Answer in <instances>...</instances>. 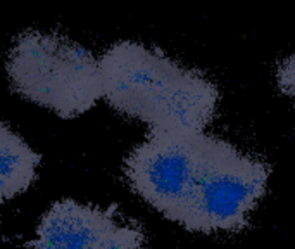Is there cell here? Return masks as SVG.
Masks as SVG:
<instances>
[{"instance_id":"cell-1","label":"cell","mask_w":295,"mask_h":249,"mask_svg":"<svg viewBox=\"0 0 295 249\" xmlns=\"http://www.w3.org/2000/svg\"><path fill=\"white\" fill-rule=\"evenodd\" d=\"M104 99L150 130L204 132L218 107V87L138 42H117L98 61Z\"/></svg>"},{"instance_id":"cell-2","label":"cell","mask_w":295,"mask_h":249,"mask_svg":"<svg viewBox=\"0 0 295 249\" xmlns=\"http://www.w3.org/2000/svg\"><path fill=\"white\" fill-rule=\"evenodd\" d=\"M7 75L19 96L73 120L104 97L98 61L78 42L59 33L24 31L7 57Z\"/></svg>"},{"instance_id":"cell-3","label":"cell","mask_w":295,"mask_h":249,"mask_svg":"<svg viewBox=\"0 0 295 249\" xmlns=\"http://www.w3.org/2000/svg\"><path fill=\"white\" fill-rule=\"evenodd\" d=\"M270 166L219 137H205L182 227L197 234L238 232L266 194Z\"/></svg>"},{"instance_id":"cell-4","label":"cell","mask_w":295,"mask_h":249,"mask_svg":"<svg viewBox=\"0 0 295 249\" xmlns=\"http://www.w3.org/2000/svg\"><path fill=\"white\" fill-rule=\"evenodd\" d=\"M204 132L150 130L128 154L124 175L150 208L182 225L205 144Z\"/></svg>"},{"instance_id":"cell-5","label":"cell","mask_w":295,"mask_h":249,"mask_svg":"<svg viewBox=\"0 0 295 249\" xmlns=\"http://www.w3.org/2000/svg\"><path fill=\"white\" fill-rule=\"evenodd\" d=\"M145 235L123 224L114 208L81 204L73 199L54 202L42 216L33 249H143Z\"/></svg>"},{"instance_id":"cell-6","label":"cell","mask_w":295,"mask_h":249,"mask_svg":"<svg viewBox=\"0 0 295 249\" xmlns=\"http://www.w3.org/2000/svg\"><path fill=\"white\" fill-rule=\"evenodd\" d=\"M42 156L0 121V202L28 191Z\"/></svg>"},{"instance_id":"cell-7","label":"cell","mask_w":295,"mask_h":249,"mask_svg":"<svg viewBox=\"0 0 295 249\" xmlns=\"http://www.w3.org/2000/svg\"><path fill=\"white\" fill-rule=\"evenodd\" d=\"M276 81L285 96L295 100V52L280 62L276 70Z\"/></svg>"}]
</instances>
